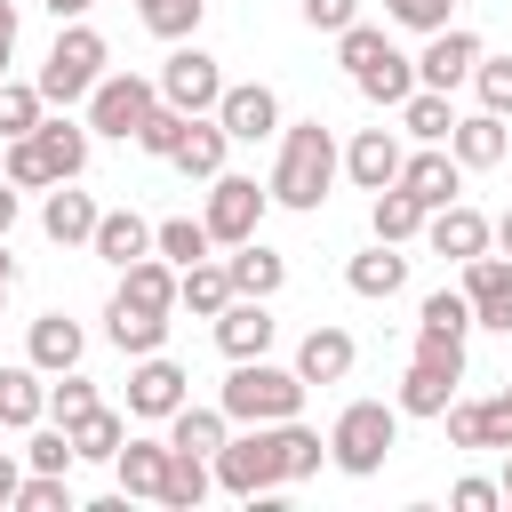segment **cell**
I'll use <instances>...</instances> for the list:
<instances>
[{
	"label": "cell",
	"mask_w": 512,
	"mask_h": 512,
	"mask_svg": "<svg viewBox=\"0 0 512 512\" xmlns=\"http://www.w3.org/2000/svg\"><path fill=\"white\" fill-rule=\"evenodd\" d=\"M208 464H216V488H224V496H240V504H264V496H280V488H288V480H280V432H272V424L232 432Z\"/></svg>",
	"instance_id": "5"
},
{
	"label": "cell",
	"mask_w": 512,
	"mask_h": 512,
	"mask_svg": "<svg viewBox=\"0 0 512 512\" xmlns=\"http://www.w3.org/2000/svg\"><path fill=\"white\" fill-rule=\"evenodd\" d=\"M40 112H48V96H40L32 80H0V144H8V136H32Z\"/></svg>",
	"instance_id": "43"
},
{
	"label": "cell",
	"mask_w": 512,
	"mask_h": 512,
	"mask_svg": "<svg viewBox=\"0 0 512 512\" xmlns=\"http://www.w3.org/2000/svg\"><path fill=\"white\" fill-rule=\"evenodd\" d=\"M384 24H408V32H440V24H456V0H384Z\"/></svg>",
	"instance_id": "51"
},
{
	"label": "cell",
	"mask_w": 512,
	"mask_h": 512,
	"mask_svg": "<svg viewBox=\"0 0 512 512\" xmlns=\"http://www.w3.org/2000/svg\"><path fill=\"white\" fill-rule=\"evenodd\" d=\"M224 272H232V296H280V288H288V256L264 248V240H240V248L224 256Z\"/></svg>",
	"instance_id": "27"
},
{
	"label": "cell",
	"mask_w": 512,
	"mask_h": 512,
	"mask_svg": "<svg viewBox=\"0 0 512 512\" xmlns=\"http://www.w3.org/2000/svg\"><path fill=\"white\" fill-rule=\"evenodd\" d=\"M472 64H480V32H464V24H440V32H424V56H416V88H464L472 80Z\"/></svg>",
	"instance_id": "14"
},
{
	"label": "cell",
	"mask_w": 512,
	"mask_h": 512,
	"mask_svg": "<svg viewBox=\"0 0 512 512\" xmlns=\"http://www.w3.org/2000/svg\"><path fill=\"white\" fill-rule=\"evenodd\" d=\"M464 304H472V328H496L512 336V256H464Z\"/></svg>",
	"instance_id": "13"
},
{
	"label": "cell",
	"mask_w": 512,
	"mask_h": 512,
	"mask_svg": "<svg viewBox=\"0 0 512 512\" xmlns=\"http://www.w3.org/2000/svg\"><path fill=\"white\" fill-rule=\"evenodd\" d=\"M64 432H72V456H80V464H112V456H120V440H128V416L96 400V408H88L80 424H64Z\"/></svg>",
	"instance_id": "34"
},
{
	"label": "cell",
	"mask_w": 512,
	"mask_h": 512,
	"mask_svg": "<svg viewBox=\"0 0 512 512\" xmlns=\"http://www.w3.org/2000/svg\"><path fill=\"white\" fill-rule=\"evenodd\" d=\"M304 392H312V384H304L296 368H272V360L256 352V360H232L216 408H224L232 424H280V416H304Z\"/></svg>",
	"instance_id": "3"
},
{
	"label": "cell",
	"mask_w": 512,
	"mask_h": 512,
	"mask_svg": "<svg viewBox=\"0 0 512 512\" xmlns=\"http://www.w3.org/2000/svg\"><path fill=\"white\" fill-rule=\"evenodd\" d=\"M504 400H512V384H504Z\"/></svg>",
	"instance_id": "60"
},
{
	"label": "cell",
	"mask_w": 512,
	"mask_h": 512,
	"mask_svg": "<svg viewBox=\"0 0 512 512\" xmlns=\"http://www.w3.org/2000/svg\"><path fill=\"white\" fill-rule=\"evenodd\" d=\"M264 208H272V192H264L256 176L216 168V176H208V208H200V224H208V240H216V248H240V240H256Z\"/></svg>",
	"instance_id": "7"
},
{
	"label": "cell",
	"mask_w": 512,
	"mask_h": 512,
	"mask_svg": "<svg viewBox=\"0 0 512 512\" xmlns=\"http://www.w3.org/2000/svg\"><path fill=\"white\" fill-rule=\"evenodd\" d=\"M416 336L464 344V336H472V304H464V288H432V296L416 304Z\"/></svg>",
	"instance_id": "40"
},
{
	"label": "cell",
	"mask_w": 512,
	"mask_h": 512,
	"mask_svg": "<svg viewBox=\"0 0 512 512\" xmlns=\"http://www.w3.org/2000/svg\"><path fill=\"white\" fill-rule=\"evenodd\" d=\"M456 384H464V344L416 336V352H408V376H400L392 408H400V416H440V408L456 400Z\"/></svg>",
	"instance_id": "6"
},
{
	"label": "cell",
	"mask_w": 512,
	"mask_h": 512,
	"mask_svg": "<svg viewBox=\"0 0 512 512\" xmlns=\"http://www.w3.org/2000/svg\"><path fill=\"white\" fill-rule=\"evenodd\" d=\"M392 184L432 216V208H448V200L464 192V168H456V152H448V144H416V152H400V176H392Z\"/></svg>",
	"instance_id": "12"
},
{
	"label": "cell",
	"mask_w": 512,
	"mask_h": 512,
	"mask_svg": "<svg viewBox=\"0 0 512 512\" xmlns=\"http://www.w3.org/2000/svg\"><path fill=\"white\" fill-rule=\"evenodd\" d=\"M352 360H360V344H352V328H336V320L304 328V344H296V376H304V384H344Z\"/></svg>",
	"instance_id": "17"
},
{
	"label": "cell",
	"mask_w": 512,
	"mask_h": 512,
	"mask_svg": "<svg viewBox=\"0 0 512 512\" xmlns=\"http://www.w3.org/2000/svg\"><path fill=\"white\" fill-rule=\"evenodd\" d=\"M216 496V464L208 456H192V448H168V480H160V504L168 512H200Z\"/></svg>",
	"instance_id": "31"
},
{
	"label": "cell",
	"mask_w": 512,
	"mask_h": 512,
	"mask_svg": "<svg viewBox=\"0 0 512 512\" xmlns=\"http://www.w3.org/2000/svg\"><path fill=\"white\" fill-rule=\"evenodd\" d=\"M344 288L368 296V304H392V296L408 288V256H400L392 240H376V248H360V256L344 264Z\"/></svg>",
	"instance_id": "20"
},
{
	"label": "cell",
	"mask_w": 512,
	"mask_h": 512,
	"mask_svg": "<svg viewBox=\"0 0 512 512\" xmlns=\"http://www.w3.org/2000/svg\"><path fill=\"white\" fill-rule=\"evenodd\" d=\"M80 352H88V336H80V320H64V312H40V320H32V336H24V360H32L40 376L80 368Z\"/></svg>",
	"instance_id": "21"
},
{
	"label": "cell",
	"mask_w": 512,
	"mask_h": 512,
	"mask_svg": "<svg viewBox=\"0 0 512 512\" xmlns=\"http://www.w3.org/2000/svg\"><path fill=\"white\" fill-rule=\"evenodd\" d=\"M488 248H504V256H512V208H504V216H488Z\"/></svg>",
	"instance_id": "57"
},
{
	"label": "cell",
	"mask_w": 512,
	"mask_h": 512,
	"mask_svg": "<svg viewBox=\"0 0 512 512\" xmlns=\"http://www.w3.org/2000/svg\"><path fill=\"white\" fill-rule=\"evenodd\" d=\"M40 416H48V376H40L32 360L0 368V424H8V432H32Z\"/></svg>",
	"instance_id": "30"
},
{
	"label": "cell",
	"mask_w": 512,
	"mask_h": 512,
	"mask_svg": "<svg viewBox=\"0 0 512 512\" xmlns=\"http://www.w3.org/2000/svg\"><path fill=\"white\" fill-rule=\"evenodd\" d=\"M80 456H72V432L48 416V424H32V440H24V472H72Z\"/></svg>",
	"instance_id": "46"
},
{
	"label": "cell",
	"mask_w": 512,
	"mask_h": 512,
	"mask_svg": "<svg viewBox=\"0 0 512 512\" xmlns=\"http://www.w3.org/2000/svg\"><path fill=\"white\" fill-rule=\"evenodd\" d=\"M40 8H48V16H56V24H72V16H88V8H96V0H40Z\"/></svg>",
	"instance_id": "58"
},
{
	"label": "cell",
	"mask_w": 512,
	"mask_h": 512,
	"mask_svg": "<svg viewBox=\"0 0 512 512\" xmlns=\"http://www.w3.org/2000/svg\"><path fill=\"white\" fill-rule=\"evenodd\" d=\"M368 232H376V240H392V248H408V240L424 232V208H416L400 184H384V192L368 200Z\"/></svg>",
	"instance_id": "39"
},
{
	"label": "cell",
	"mask_w": 512,
	"mask_h": 512,
	"mask_svg": "<svg viewBox=\"0 0 512 512\" xmlns=\"http://www.w3.org/2000/svg\"><path fill=\"white\" fill-rule=\"evenodd\" d=\"M32 144H40V160H48V176H56V184H80V168H88V152H96L88 120H56V112H40Z\"/></svg>",
	"instance_id": "18"
},
{
	"label": "cell",
	"mask_w": 512,
	"mask_h": 512,
	"mask_svg": "<svg viewBox=\"0 0 512 512\" xmlns=\"http://www.w3.org/2000/svg\"><path fill=\"white\" fill-rule=\"evenodd\" d=\"M224 152H232V136L216 128V112H192V128H184V144H176V160H168V168H184L192 184H208V176L224 168Z\"/></svg>",
	"instance_id": "32"
},
{
	"label": "cell",
	"mask_w": 512,
	"mask_h": 512,
	"mask_svg": "<svg viewBox=\"0 0 512 512\" xmlns=\"http://www.w3.org/2000/svg\"><path fill=\"white\" fill-rule=\"evenodd\" d=\"M104 336H112L128 360H144V352L168 344V312H144V304H128V296H112V304H104Z\"/></svg>",
	"instance_id": "29"
},
{
	"label": "cell",
	"mask_w": 512,
	"mask_h": 512,
	"mask_svg": "<svg viewBox=\"0 0 512 512\" xmlns=\"http://www.w3.org/2000/svg\"><path fill=\"white\" fill-rule=\"evenodd\" d=\"M224 304H232V272H224V256H200V264H184V272H176V312L216 320Z\"/></svg>",
	"instance_id": "28"
},
{
	"label": "cell",
	"mask_w": 512,
	"mask_h": 512,
	"mask_svg": "<svg viewBox=\"0 0 512 512\" xmlns=\"http://www.w3.org/2000/svg\"><path fill=\"white\" fill-rule=\"evenodd\" d=\"M16 208H24V192H16V184H8V176H0V240H8V232H16Z\"/></svg>",
	"instance_id": "55"
},
{
	"label": "cell",
	"mask_w": 512,
	"mask_h": 512,
	"mask_svg": "<svg viewBox=\"0 0 512 512\" xmlns=\"http://www.w3.org/2000/svg\"><path fill=\"white\" fill-rule=\"evenodd\" d=\"M296 8H304V24H312V32H328V40L360 16V0H296Z\"/></svg>",
	"instance_id": "53"
},
{
	"label": "cell",
	"mask_w": 512,
	"mask_h": 512,
	"mask_svg": "<svg viewBox=\"0 0 512 512\" xmlns=\"http://www.w3.org/2000/svg\"><path fill=\"white\" fill-rule=\"evenodd\" d=\"M352 88L368 96V104H384V112H400V96L416 88V56H400V48H384L368 72H352Z\"/></svg>",
	"instance_id": "36"
},
{
	"label": "cell",
	"mask_w": 512,
	"mask_h": 512,
	"mask_svg": "<svg viewBox=\"0 0 512 512\" xmlns=\"http://www.w3.org/2000/svg\"><path fill=\"white\" fill-rule=\"evenodd\" d=\"M448 152H456V168H496V160L512 152L504 112H464V120L448 128Z\"/></svg>",
	"instance_id": "22"
},
{
	"label": "cell",
	"mask_w": 512,
	"mask_h": 512,
	"mask_svg": "<svg viewBox=\"0 0 512 512\" xmlns=\"http://www.w3.org/2000/svg\"><path fill=\"white\" fill-rule=\"evenodd\" d=\"M184 400H192V376H184L168 352H144V360L128 368V424H168Z\"/></svg>",
	"instance_id": "10"
},
{
	"label": "cell",
	"mask_w": 512,
	"mask_h": 512,
	"mask_svg": "<svg viewBox=\"0 0 512 512\" xmlns=\"http://www.w3.org/2000/svg\"><path fill=\"white\" fill-rule=\"evenodd\" d=\"M88 248L120 272V264H136V256H152V224L136 216V208H104L96 216V232H88Z\"/></svg>",
	"instance_id": "26"
},
{
	"label": "cell",
	"mask_w": 512,
	"mask_h": 512,
	"mask_svg": "<svg viewBox=\"0 0 512 512\" xmlns=\"http://www.w3.org/2000/svg\"><path fill=\"white\" fill-rule=\"evenodd\" d=\"M440 424H448L456 448H512V400L504 392L496 400H448Z\"/></svg>",
	"instance_id": "16"
},
{
	"label": "cell",
	"mask_w": 512,
	"mask_h": 512,
	"mask_svg": "<svg viewBox=\"0 0 512 512\" xmlns=\"http://www.w3.org/2000/svg\"><path fill=\"white\" fill-rule=\"evenodd\" d=\"M344 176H352L360 192H384V184L400 176V136H392V128H360V136L344 144Z\"/></svg>",
	"instance_id": "23"
},
{
	"label": "cell",
	"mask_w": 512,
	"mask_h": 512,
	"mask_svg": "<svg viewBox=\"0 0 512 512\" xmlns=\"http://www.w3.org/2000/svg\"><path fill=\"white\" fill-rule=\"evenodd\" d=\"M272 432H280V480H288V488H296V480H312V472L328 464V440H320L304 416H280Z\"/></svg>",
	"instance_id": "38"
},
{
	"label": "cell",
	"mask_w": 512,
	"mask_h": 512,
	"mask_svg": "<svg viewBox=\"0 0 512 512\" xmlns=\"http://www.w3.org/2000/svg\"><path fill=\"white\" fill-rule=\"evenodd\" d=\"M152 88H160V104H176V112H216V96H224V64H216L200 40H176Z\"/></svg>",
	"instance_id": "9"
},
{
	"label": "cell",
	"mask_w": 512,
	"mask_h": 512,
	"mask_svg": "<svg viewBox=\"0 0 512 512\" xmlns=\"http://www.w3.org/2000/svg\"><path fill=\"white\" fill-rule=\"evenodd\" d=\"M0 176H8V184H16V192H48V184H56V176H48V160H40V144H32V136H8V144H0Z\"/></svg>",
	"instance_id": "45"
},
{
	"label": "cell",
	"mask_w": 512,
	"mask_h": 512,
	"mask_svg": "<svg viewBox=\"0 0 512 512\" xmlns=\"http://www.w3.org/2000/svg\"><path fill=\"white\" fill-rule=\"evenodd\" d=\"M384 48H392V32H384V24H360V16H352V24L336 32V64H344V72H368Z\"/></svg>",
	"instance_id": "47"
},
{
	"label": "cell",
	"mask_w": 512,
	"mask_h": 512,
	"mask_svg": "<svg viewBox=\"0 0 512 512\" xmlns=\"http://www.w3.org/2000/svg\"><path fill=\"white\" fill-rule=\"evenodd\" d=\"M184 128H192V112H176V104H152V112H144V128H136V152H152V160H176Z\"/></svg>",
	"instance_id": "44"
},
{
	"label": "cell",
	"mask_w": 512,
	"mask_h": 512,
	"mask_svg": "<svg viewBox=\"0 0 512 512\" xmlns=\"http://www.w3.org/2000/svg\"><path fill=\"white\" fill-rule=\"evenodd\" d=\"M136 16H144V32H152V40H168V48H176V40H192V32H200L208 0H136Z\"/></svg>",
	"instance_id": "42"
},
{
	"label": "cell",
	"mask_w": 512,
	"mask_h": 512,
	"mask_svg": "<svg viewBox=\"0 0 512 512\" xmlns=\"http://www.w3.org/2000/svg\"><path fill=\"white\" fill-rule=\"evenodd\" d=\"M232 440V416L224 408H200V400H184L176 416H168V448H192V456H216Z\"/></svg>",
	"instance_id": "35"
},
{
	"label": "cell",
	"mask_w": 512,
	"mask_h": 512,
	"mask_svg": "<svg viewBox=\"0 0 512 512\" xmlns=\"http://www.w3.org/2000/svg\"><path fill=\"white\" fill-rule=\"evenodd\" d=\"M112 480H120V496H128V504H136V496H152V504H160V480H168V440L128 432V440H120V456H112Z\"/></svg>",
	"instance_id": "19"
},
{
	"label": "cell",
	"mask_w": 512,
	"mask_h": 512,
	"mask_svg": "<svg viewBox=\"0 0 512 512\" xmlns=\"http://www.w3.org/2000/svg\"><path fill=\"white\" fill-rule=\"evenodd\" d=\"M448 128H456V104H448L440 88H408V96H400V136H416V144H448Z\"/></svg>",
	"instance_id": "37"
},
{
	"label": "cell",
	"mask_w": 512,
	"mask_h": 512,
	"mask_svg": "<svg viewBox=\"0 0 512 512\" xmlns=\"http://www.w3.org/2000/svg\"><path fill=\"white\" fill-rule=\"evenodd\" d=\"M16 480H24V464H16V456H8V448H0V512H8V504H16Z\"/></svg>",
	"instance_id": "56"
},
{
	"label": "cell",
	"mask_w": 512,
	"mask_h": 512,
	"mask_svg": "<svg viewBox=\"0 0 512 512\" xmlns=\"http://www.w3.org/2000/svg\"><path fill=\"white\" fill-rule=\"evenodd\" d=\"M336 176H344V152H336L328 120H280V160H272V184H264V192H272L280 208L312 216Z\"/></svg>",
	"instance_id": "1"
},
{
	"label": "cell",
	"mask_w": 512,
	"mask_h": 512,
	"mask_svg": "<svg viewBox=\"0 0 512 512\" xmlns=\"http://www.w3.org/2000/svg\"><path fill=\"white\" fill-rule=\"evenodd\" d=\"M208 248H216V240H208V224H200V216H168V224H152V256H168L176 272H184V264H200Z\"/></svg>",
	"instance_id": "41"
},
{
	"label": "cell",
	"mask_w": 512,
	"mask_h": 512,
	"mask_svg": "<svg viewBox=\"0 0 512 512\" xmlns=\"http://www.w3.org/2000/svg\"><path fill=\"white\" fill-rule=\"evenodd\" d=\"M8 64H16V0H0V80H8Z\"/></svg>",
	"instance_id": "54"
},
{
	"label": "cell",
	"mask_w": 512,
	"mask_h": 512,
	"mask_svg": "<svg viewBox=\"0 0 512 512\" xmlns=\"http://www.w3.org/2000/svg\"><path fill=\"white\" fill-rule=\"evenodd\" d=\"M208 328H216V352H224V360H256V352H272V336H280L272 296H232Z\"/></svg>",
	"instance_id": "15"
},
{
	"label": "cell",
	"mask_w": 512,
	"mask_h": 512,
	"mask_svg": "<svg viewBox=\"0 0 512 512\" xmlns=\"http://www.w3.org/2000/svg\"><path fill=\"white\" fill-rule=\"evenodd\" d=\"M216 128H224L232 144H264V136H280V96H272L264 80H224Z\"/></svg>",
	"instance_id": "11"
},
{
	"label": "cell",
	"mask_w": 512,
	"mask_h": 512,
	"mask_svg": "<svg viewBox=\"0 0 512 512\" xmlns=\"http://www.w3.org/2000/svg\"><path fill=\"white\" fill-rule=\"evenodd\" d=\"M400 448V408L392 400H344L336 424H328V464L344 480H376L384 456Z\"/></svg>",
	"instance_id": "2"
},
{
	"label": "cell",
	"mask_w": 512,
	"mask_h": 512,
	"mask_svg": "<svg viewBox=\"0 0 512 512\" xmlns=\"http://www.w3.org/2000/svg\"><path fill=\"white\" fill-rule=\"evenodd\" d=\"M16 512H72V480L64 472H24L16 480Z\"/></svg>",
	"instance_id": "48"
},
{
	"label": "cell",
	"mask_w": 512,
	"mask_h": 512,
	"mask_svg": "<svg viewBox=\"0 0 512 512\" xmlns=\"http://www.w3.org/2000/svg\"><path fill=\"white\" fill-rule=\"evenodd\" d=\"M104 64H112V48H104V32L96 24H56V48H48V64H40V96L48 104H88V88L104 80Z\"/></svg>",
	"instance_id": "4"
},
{
	"label": "cell",
	"mask_w": 512,
	"mask_h": 512,
	"mask_svg": "<svg viewBox=\"0 0 512 512\" xmlns=\"http://www.w3.org/2000/svg\"><path fill=\"white\" fill-rule=\"evenodd\" d=\"M152 104H160V88H152L144 72H104V80L88 88V136H120V144H136V128H144Z\"/></svg>",
	"instance_id": "8"
},
{
	"label": "cell",
	"mask_w": 512,
	"mask_h": 512,
	"mask_svg": "<svg viewBox=\"0 0 512 512\" xmlns=\"http://www.w3.org/2000/svg\"><path fill=\"white\" fill-rule=\"evenodd\" d=\"M88 408H96V384H88L80 368H64V376L48 384V416H56V424H80Z\"/></svg>",
	"instance_id": "50"
},
{
	"label": "cell",
	"mask_w": 512,
	"mask_h": 512,
	"mask_svg": "<svg viewBox=\"0 0 512 512\" xmlns=\"http://www.w3.org/2000/svg\"><path fill=\"white\" fill-rule=\"evenodd\" d=\"M472 88H480V112H504V120H512V56H488V48H480Z\"/></svg>",
	"instance_id": "49"
},
{
	"label": "cell",
	"mask_w": 512,
	"mask_h": 512,
	"mask_svg": "<svg viewBox=\"0 0 512 512\" xmlns=\"http://www.w3.org/2000/svg\"><path fill=\"white\" fill-rule=\"evenodd\" d=\"M112 296H128L144 312H176V264L168 256H136V264H120V288Z\"/></svg>",
	"instance_id": "33"
},
{
	"label": "cell",
	"mask_w": 512,
	"mask_h": 512,
	"mask_svg": "<svg viewBox=\"0 0 512 512\" xmlns=\"http://www.w3.org/2000/svg\"><path fill=\"white\" fill-rule=\"evenodd\" d=\"M96 200L88 192H72V184H48V200H40V232L56 240V248H88V232H96Z\"/></svg>",
	"instance_id": "24"
},
{
	"label": "cell",
	"mask_w": 512,
	"mask_h": 512,
	"mask_svg": "<svg viewBox=\"0 0 512 512\" xmlns=\"http://www.w3.org/2000/svg\"><path fill=\"white\" fill-rule=\"evenodd\" d=\"M496 488H504V504H512V448H504V480H496Z\"/></svg>",
	"instance_id": "59"
},
{
	"label": "cell",
	"mask_w": 512,
	"mask_h": 512,
	"mask_svg": "<svg viewBox=\"0 0 512 512\" xmlns=\"http://www.w3.org/2000/svg\"><path fill=\"white\" fill-rule=\"evenodd\" d=\"M424 240H432V256H456V264H464V256H480V248H488V216H480V208H464V200H448V208H432V216H424Z\"/></svg>",
	"instance_id": "25"
},
{
	"label": "cell",
	"mask_w": 512,
	"mask_h": 512,
	"mask_svg": "<svg viewBox=\"0 0 512 512\" xmlns=\"http://www.w3.org/2000/svg\"><path fill=\"white\" fill-rule=\"evenodd\" d=\"M448 504H456V512H496V504H504V488H496V480H480V472H464V480L448 488Z\"/></svg>",
	"instance_id": "52"
}]
</instances>
